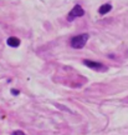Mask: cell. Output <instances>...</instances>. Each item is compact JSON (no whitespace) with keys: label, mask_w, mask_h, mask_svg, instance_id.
I'll return each mask as SVG.
<instances>
[{"label":"cell","mask_w":128,"mask_h":135,"mask_svg":"<svg viewBox=\"0 0 128 135\" xmlns=\"http://www.w3.org/2000/svg\"><path fill=\"white\" fill-rule=\"evenodd\" d=\"M11 93H13L14 95H18V94H19V91H18V90H11Z\"/></svg>","instance_id":"7"},{"label":"cell","mask_w":128,"mask_h":135,"mask_svg":"<svg viewBox=\"0 0 128 135\" xmlns=\"http://www.w3.org/2000/svg\"><path fill=\"white\" fill-rule=\"evenodd\" d=\"M85 14V10L81 8L80 5H75L73 8H72V10L68 13V16H67V20L68 21H71V20H73L75 18H78V16H82V15Z\"/></svg>","instance_id":"2"},{"label":"cell","mask_w":128,"mask_h":135,"mask_svg":"<svg viewBox=\"0 0 128 135\" xmlns=\"http://www.w3.org/2000/svg\"><path fill=\"white\" fill-rule=\"evenodd\" d=\"M90 38L88 34H81V35H76L73 36L71 40V46L75 49H82L86 45L87 40Z\"/></svg>","instance_id":"1"},{"label":"cell","mask_w":128,"mask_h":135,"mask_svg":"<svg viewBox=\"0 0 128 135\" xmlns=\"http://www.w3.org/2000/svg\"><path fill=\"white\" fill-rule=\"evenodd\" d=\"M13 135H26V134H25V133H23L21 130H16V131H14V133H13Z\"/></svg>","instance_id":"6"},{"label":"cell","mask_w":128,"mask_h":135,"mask_svg":"<svg viewBox=\"0 0 128 135\" xmlns=\"http://www.w3.org/2000/svg\"><path fill=\"white\" fill-rule=\"evenodd\" d=\"M111 9H112V5L111 4H103L100 9H98V13L102 14V15H104V14H107V13H109Z\"/></svg>","instance_id":"5"},{"label":"cell","mask_w":128,"mask_h":135,"mask_svg":"<svg viewBox=\"0 0 128 135\" xmlns=\"http://www.w3.org/2000/svg\"><path fill=\"white\" fill-rule=\"evenodd\" d=\"M83 64L86 66H88L90 69H93V70H97V71H106L107 68L102 65L100 63H96V61H92V60H83Z\"/></svg>","instance_id":"3"},{"label":"cell","mask_w":128,"mask_h":135,"mask_svg":"<svg viewBox=\"0 0 128 135\" xmlns=\"http://www.w3.org/2000/svg\"><path fill=\"white\" fill-rule=\"evenodd\" d=\"M6 43H8V45L11 46V48H18L20 45V40L18 38H15V36H11V38H9L6 40Z\"/></svg>","instance_id":"4"}]
</instances>
